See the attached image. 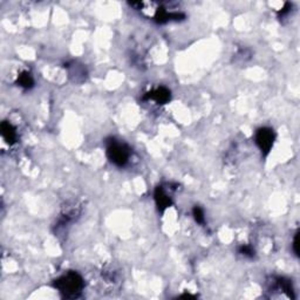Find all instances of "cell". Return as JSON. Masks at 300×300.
I'll return each instance as SVG.
<instances>
[{"label": "cell", "instance_id": "obj_1", "mask_svg": "<svg viewBox=\"0 0 300 300\" xmlns=\"http://www.w3.org/2000/svg\"><path fill=\"white\" fill-rule=\"evenodd\" d=\"M53 288L60 293L63 298H79L84 289V280L82 276L76 271H68L53 282Z\"/></svg>", "mask_w": 300, "mask_h": 300}, {"label": "cell", "instance_id": "obj_2", "mask_svg": "<svg viewBox=\"0 0 300 300\" xmlns=\"http://www.w3.org/2000/svg\"><path fill=\"white\" fill-rule=\"evenodd\" d=\"M132 148L127 143L109 138L106 141V155L109 162L119 168H123L128 164L132 157Z\"/></svg>", "mask_w": 300, "mask_h": 300}, {"label": "cell", "instance_id": "obj_3", "mask_svg": "<svg viewBox=\"0 0 300 300\" xmlns=\"http://www.w3.org/2000/svg\"><path fill=\"white\" fill-rule=\"evenodd\" d=\"M275 141L276 133L270 127H262V128L257 129L256 133H254V143L259 148L264 157H266L271 152Z\"/></svg>", "mask_w": 300, "mask_h": 300}, {"label": "cell", "instance_id": "obj_4", "mask_svg": "<svg viewBox=\"0 0 300 300\" xmlns=\"http://www.w3.org/2000/svg\"><path fill=\"white\" fill-rule=\"evenodd\" d=\"M143 101H154L157 104H165L171 100V92L167 87H157L150 90L142 97Z\"/></svg>", "mask_w": 300, "mask_h": 300}, {"label": "cell", "instance_id": "obj_5", "mask_svg": "<svg viewBox=\"0 0 300 300\" xmlns=\"http://www.w3.org/2000/svg\"><path fill=\"white\" fill-rule=\"evenodd\" d=\"M154 200L159 213H164L168 208L172 205V198L168 194V190L163 185L156 187L154 191Z\"/></svg>", "mask_w": 300, "mask_h": 300}, {"label": "cell", "instance_id": "obj_6", "mask_svg": "<svg viewBox=\"0 0 300 300\" xmlns=\"http://www.w3.org/2000/svg\"><path fill=\"white\" fill-rule=\"evenodd\" d=\"M0 133H1L2 139L5 140V142L7 143V145L12 146L17 142L18 140L17 129H15V127L13 126L11 122L8 121L1 122V126H0Z\"/></svg>", "mask_w": 300, "mask_h": 300}, {"label": "cell", "instance_id": "obj_7", "mask_svg": "<svg viewBox=\"0 0 300 300\" xmlns=\"http://www.w3.org/2000/svg\"><path fill=\"white\" fill-rule=\"evenodd\" d=\"M17 83L18 86L24 88V89H31V88L34 87V79L31 73H28V72H22L18 76Z\"/></svg>", "mask_w": 300, "mask_h": 300}, {"label": "cell", "instance_id": "obj_8", "mask_svg": "<svg viewBox=\"0 0 300 300\" xmlns=\"http://www.w3.org/2000/svg\"><path fill=\"white\" fill-rule=\"evenodd\" d=\"M238 253L242 254L243 257H245V258H250L252 259L254 258V256H256V251L249 244H243V245H240L238 247Z\"/></svg>", "mask_w": 300, "mask_h": 300}, {"label": "cell", "instance_id": "obj_9", "mask_svg": "<svg viewBox=\"0 0 300 300\" xmlns=\"http://www.w3.org/2000/svg\"><path fill=\"white\" fill-rule=\"evenodd\" d=\"M192 216H194V220L196 221V223L200 225H204L205 224V215H204V210L198 205H195L194 209H192Z\"/></svg>", "mask_w": 300, "mask_h": 300}, {"label": "cell", "instance_id": "obj_10", "mask_svg": "<svg viewBox=\"0 0 300 300\" xmlns=\"http://www.w3.org/2000/svg\"><path fill=\"white\" fill-rule=\"evenodd\" d=\"M291 9H292V5L290 4V2H285V4H284V6H283L282 8L277 9V12H278V17L279 18L288 17L289 13L291 12Z\"/></svg>", "mask_w": 300, "mask_h": 300}, {"label": "cell", "instance_id": "obj_11", "mask_svg": "<svg viewBox=\"0 0 300 300\" xmlns=\"http://www.w3.org/2000/svg\"><path fill=\"white\" fill-rule=\"evenodd\" d=\"M299 232L297 231V232L295 233V237H293V242H292V250H293V253L296 254L297 257H299Z\"/></svg>", "mask_w": 300, "mask_h": 300}]
</instances>
